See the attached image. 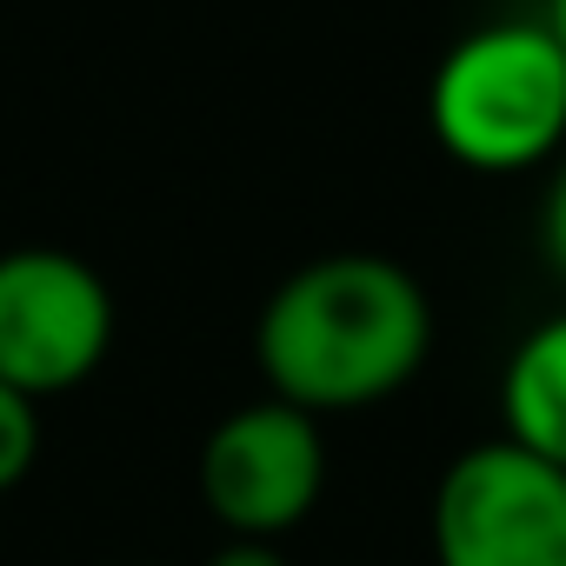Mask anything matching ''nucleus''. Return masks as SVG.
Segmentation results:
<instances>
[{"label": "nucleus", "instance_id": "obj_5", "mask_svg": "<svg viewBox=\"0 0 566 566\" xmlns=\"http://www.w3.org/2000/svg\"><path fill=\"white\" fill-rule=\"evenodd\" d=\"M327 486L321 420L294 400H247L200 447V500L233 539H287Z\"/></svg>", "mask_w": 566, "mask_h": 566}, {"label": "nucleus", "instance_id": "obj_10", "mask_svg": "<svg viewBox=\"0 0 566 566\" xmlns=\"http://www.w3.org/2000/svg\"><path fill=\"white\" fill-rule=\"evenodd\" d=\"M546 21H553V34L566 41V0H553V14H546Z\"/></svg>", "mask_w": 566, "mask_h": 566}, {"label": "nucleus", "instance_id": "obj_4", "mask_svg": "<svg viewBox=\"0 0 566 566\" xmlns=\"http://www.w3.org/2000/svg\"><path fill=\"white\" fill-rule=\"evenodd\" d=\"M114 347L107 280L67 247L0 253V380L28 400L74 394Z\"/></svg>", "mask_w": 566, "mask_h": 566}, {"label": "nucleus", "instance_id": "obj_2", "mask_svg": "<svg viewBox=\"0 0 566 566\" xmlns=\"http://www.w3.org/2000/svg\"><path fill=\"white\" fill-rule=\"evenodd\" d=\"M427 127L473 174H526L566 147V41L553 21H486L460 34L427 87Z\"/></svg>", "mask_w": 566, "mask_h": 566}, {"label": "nucleus", "instance_id": "obj_3", "mask_svg": "<svg viewBox=\"0 0 566 566\" xmlns=\"http://www.w3.org/2000/svg\"><path fill=\"white\" fill-rule=\"evenodd\" d=\"M433 566H566V467L506 433L453 453L433 486Z\"/></svg>", "mask_w": 566, "mask_h": 566}, {"label": "nucleus", "instance_id": "obj_1", "mask_svg": "<svg viewBox=\"0 0 566 566\" xmlns=\"http://www.w3.org/2000/svg\"><path fill=\"white\" fill-rule=\"evenodd\" d=\"M253 354L273 400L360 413L394 400L433 354V301L387 253H321L294 266L260 307Z\"/></svg>", "mask_w": 566, "mask_h": 566}, {"label": "nucleus", "instance_id": "obj_9", "mask_svg": "<svg viewBox=\"0 0 566 566\" xmlns=\"http://www.w3.org/2000/svg\"><path fill=\"white\" fill-rule=\"evenodd\" d=\"M207 566H287V553H280V539H220V553Z\"/></svg>", "mask_w": 566, "mask_h": 566}, {"label": "nucleus", "instance_id": "obj_8", "mask_svg": "<svg viewBox=\"0 0 566 566\" xmlns=\"http://www.w3.org/2000/svg\"><path fill=\"white\" fill-rule=\"evenodd\" d=\"M539 247H546V266L566 280V147H559L553 180H546V200H539Z\"/></svg>", "mask_w": 566, "mask_h": 566}, {"label": "nucleus", "instance_id": "obj_6", "mask_svg": "<svg viewBox=\"0 0 566 566\" xmlns=\"http://www.w3.org/2000/svg\"><path fill=\"white\" fill-rule=\"evenodd\" d=\"M500 433L566 467V314L539 321L500 374Z\"/></svg>", "mask_w": 566, "mask_h": 566}, {"label": "nucleus", "instance_id": "obj_7", "mask_svg": "<svg viewBox=\"0 0 566 566\" xmlns=\"http://www.w3.org/2000/svg\"><path fill=\"white\" fill-rule=\"evenodd\" d=\"M34 460H41V400L0 380V493L21 486L34 473Z\"/></svg>", "mask_w": 566, "mask_h": 566}]
</instances>
